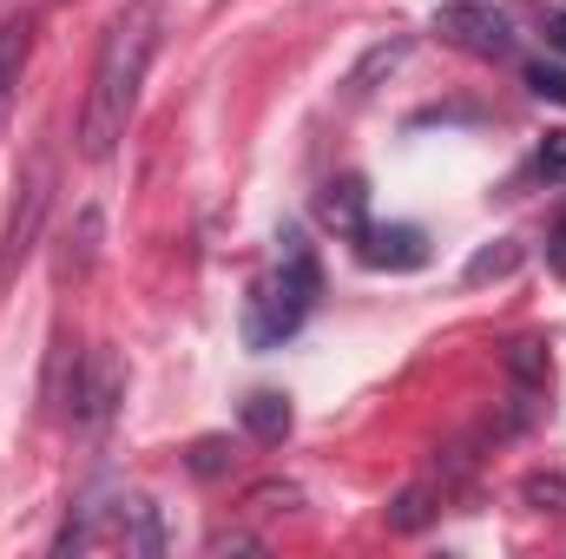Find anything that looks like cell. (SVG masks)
Listing matches in <instances>:
<instances>
[{
	"mask_svg": "<svg viewBox=\"0 0 566 559\" xmlns=\"http://www.w3.org/2000/svg\"><path fill=\"white\" fill-rule=\"evenodd\" d=\"M158 33H165V7L158 0H133L126 13H113V27L99 40L93 86H86V106H80V151L93 165L119 151L133 113H139V86H145V73H151Z\"/></svg>",
	"mask_w": 566,
	"mask_h": 559,
	"instance_id": "obj_1",
	"label": "cell"
},
{
	"mask_svg": "<svg viewBox=\"0 0 566 559\" xmlns=\"http://www.w3.org/2000/svg\"><path fill=\"white\" fill-rule=\"evenodd\" d=\"M310 303H316V264L303 251H290L277 271H264L244 296V342L251 349H283L303 329Z\"/></svg>",
	"mask_w": 566,
	"mask_h": 559,
	"instance_id": "obj_2",
	"label": "cell"
},
{
	"mask_svg": "<svg viewBox=\"0 0 566 559\" xmlns=\"http://www.w3.org/2000/svg\"><path fill=\"white\" fill-rule=\"evenodd\" d=\"M46 204H53V151H33L27 171H20V198H13V211H7V231H0V289H7L13 271L33 257L40 224H46Z\"/></svg>",
	"mask_w": 566,
	"mask_h": 559,
	"instance_id": "obj_3",
	"label": "cell"
},
{
	"mask_svg": "<svg viewBox=\"0 0 566 559\" xmlns=\"http://www.w3.org/2000/svg\"><path fill=\"white\" fill-rule=\"evenodd\" d=\"M434 33L448 46L474 53V60H507L514 53V27H507V13L494 0H454V7H441L434 13Z\"/></svg>",
	"mask_w": 566,
	"mask_h": 559,
	"instance_id": "obj_4",
	"label": "cell"
},
{
	"mask_svg": "<svg viewBox=\"0 0 566 559\" xmlns=\"http://www.w3.org/2000/svg\"><path fill=\"white\" fill-rule=\"evenodd\" d=\"M119 395H126V369H119V356H113V349H93L86 362H73V389H66L73 421L99 428V421L119 409Z\"/></svg>",
	"mask_w": 566,
	"mask_h": 559,
	"instance_id": "obj_5",
	"label": "cell"
},
{
	"mask_svg": "<svg viewBox=\"0 0 566 559\" xmlns=\"http://www.w3.org/2000/svg\"><path fill=\"white\" fill-rule=\"evenodd\" d=\"M356 257H363L369 271H422L428 238L416 224H369V231L356 238Z\"/></svg>",
	"mask_w": 566,
	"mask_h": 559,
	"instance_id": "obj_6",
	"label": "cell"
},
{
	"mask_svg": "<svg viewBox=\"0 0 566 559\" xmlns=\"http://www.w3.org/2000/svg\"><path fill=\"white\" fill-rule=\"evenodd\" d=\"M507 382H514V428H527V421L541 415V402H547V382H554V362H547V349L541 342H514L507 349Z\"/></svg>",
	"mask_w": 566,
	"mask_h": 559,
	"instance_id": "obj_7",
	"label": "cell"
},
{
	"mask_svg": "<svg viewBox=\"0 0 566 559\" xmlns=\"http://www.w3.org/2000/svg\"><path fill=\"white\" fill-rule=\"evenodd\" d=\"M316 218H323L336 238H349V244H356V238L369 231V184H363L356 171H349V178H329V184H323V198H316Z\"/></svg>",
	"mask_w": 566,
	"mask_h": 559,
	"instance_id": "obj_8",
	"label": "cell"
},
{
	"mask_svg": "<svg viewBox=\"0 0 566 559\" xmlns=\"http://www.w3.org/2000/svg\"><path fill=\"white\" fill-rule=\"evenodd\" d=\"M33 13H7L0 20V126H7V113H13V99H20V73H27V60H33Z\"/></svg>",
	"mask_w": 566,
	"mask_h": 559,
	"instance_id": "obj_9",
	"label": "cell"
},
{
	"mask_svg": "<svg viewBox=\"0 0 566 559\" xmlns=\"http://www.w3.org/2000/svg\"><path fill=\"white\" fill-rule=\"evenodd\" d=\"M290 395H277V389H258V395H244V434L251 441H264V447H277L283 434H290Z\"/></svg>",
	"mask_w": 566,
	"mask_h": 559,
	"instance_id": "obj_10",
	"label": "cell"
},
{
	"mask_svg": "<svg viewBox=\"0 0 566 559\" xmlns=\"http://www.w3.org/2000/svg\"><path fill=\"white\" fill-rule=\"evenodd\" d=\"M402 60H409V40H402V33H396V40H382V46H369V53H363V66L349 73V99H369V93H376V80H382V73H396Z\"/></svg>",
	"mask_w": 566,
	"mask_h": 559,
	"instance_id": "obj_11",
	"label": "cell"
},
{
	"mask_svg": "<svg viewBox=\"0 0 566 559\" xmlns=\"http://www.w3.org/2000/svg\"><path fill=\"white\" fill-rule=\"evenodd\" d=\"M514 264H521V244H514V238H501V244H488V251H474V264H468V283L514 277Z\"/></svg>",
	"mask_w": 566,
	"mask_h": 559,
	"instance_id": "obj_12",
	"label": "cell"
},
{
	"mask_svg": "<svg viewBox=\"0 0 566 559\" xmlns=\"http://www.w3.org/2000/svg\"><path fill=\"white\" fill-rule=\"evenodd\" d=\"M521 500L534 514H566V474H527L521 481Z\"/></svg>",
	"mask_w": 566,
	"mask_h": 559,
	"instance_id": "obj_13",
	"label": "cell"
},
{
	"mask_svg": "<svg viewBox=\"0 0 566 559\" xmlns=\"http://www.w3.org/2000/svg\"><path fill=\"white\" fill-rule=\"evenodd\" d=\"M428 500H434L428 487H402V494H396V507H389V527H396V534H416L428 514H434Z\"/></svg>",
	"mask_w": 566,
	"mask_h": 559,
	"instance_id": "obj_14",
	"label": "cell"
},
{
	"mask_svg": "<svg viewBox=\"0 0 566 559\" xmlns=\"http://www.w3.org/2000/svg\"><path fill=\"white\" fill-rule=\"evenodd\" d=\"M527 86H534V99L566 106V66H554V60H527Z\"/></svg>",
	"mask_w": 566,
	"mask_h": 559,
	"instance_id": "obj_15",
	"label": "cell"
},
{
	"mask_svg": "<svg viewBox=\"0 0 566 559\" xmlns=\"http://www.w3.org/2000/svg\"><path fill=\"white\" fill-rule=\"evenodd\" d=\"M231 461H238L231 441H198V447H191V474H198V481H218Z\"/></svg>",
	"mask_w": 566,
	"mask_h": 559,
	"instance_id": "obj_16",
	"label": "cell"
},
{
	"mask_svg": "<svg viewBox=\"0 0 566 559\" xmlns=\"http://www.w3.org/2000/svg\"><path fill=\"white\" fill-rule=\"evenodd\" d=\"M534 165H541V178L566 184V133H547V139H541V158H534Z\"/></svg>",
	"mask_w": 566,
	"mask_h": 559,
	"instance_id": "obj_17",
	"label": "cell"
},
{
	"mask_svg": "<svg viewBox=\"0 0 566 559\" xmlns=\"http://www.w3.org/2000/svg\"><path fill=\"white\" fill-rule=\"evenodd\" d=\"M547 264H554V271L566 277V218L554 224V238H547Z\"/></svg>",
	"mask_w": 566,
	"mask_h": 559,
	"instance_id": "obj_18",
	"label": "cell"
},
{
	"mask_svg": "<svg viewBox=\"0 0 566 559\" xmlns=\"http://www.w3.org/2000/svg\"><path fill=\"white\" fill-rule=\"evenodd\" d=\"M547 46L566 53V13H547Z\"/></svg>",
	"mask_w": 566,
	"mask_h": 559,
	"instance_id": "obj_19",
	"label": "cell"
}]
</instances>
